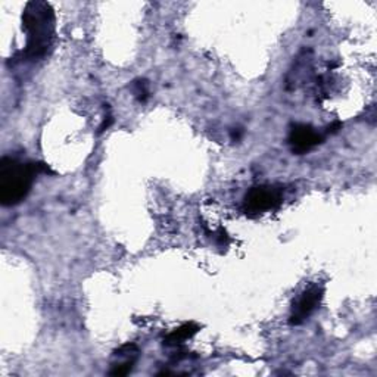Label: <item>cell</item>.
<instances>
[{
    "mask_svg": "<svg viewBox=\"0 0 377 377\" xmlns=\"http://www.w3.org/2000/svg\"><path fill=\"white\" fill-rule=\"evenodd\" d=\"M23 30L27 34L26 58L42 60L53 43L55 13L52 6L40 0L27 4L23 13Z\"/></svg>",
    "mask_w": 377,
    "mask_h": 377,
    "instance_id": "1",
    "label": "cell"
},
{
    "mask_svg": "<svg viewBox=\"0 0 377 377\" xmlns=\"http://www.w3.org/2000/svg\"><path fill=\"white\" fill-rule=\"evenodd\" d=\"M37 169L35 162H21L11 157L0 159V203L13 206L21 203L31 191Z\"/></svg>",
    "mask_w": 377,
    "mask_h": 377,
    "instance_id": "2",
    "label": "cell"
},
{
    "mask_svg": "<svg viewBox=\"0 0 377 377\" xmlns=\"http://www.w3.org/2000/svg\"><path fill=\"white\" fill-rule=\"evenodd\" d=\"M283 202L281 191L274 186H255L243 198V210L248 215L257 217L277 210Z\"/></svg>",
    "mask_w": 377,
    "mask_h": 377,
    "instance_id": "3",
    "label": "cell"
},
{
    "mask_svg": "<svg viewBox=\"0 0 377 377\" xmlns=\"http://www.w3.org/2000/svg\"><path fill=\"white\" fill-rule=\"evenodd\" d=\"M323 295H325L323 288L320 286L307 288L293 303L292 313L289 317V325L291 326L303 325L305 320H308L310 315L320 307V304H322Z\"/></svg>",
    "mask_w": 377,
    "mask_h": 377,
    "instance_id": "4",
    "label": "cell"
},
{
    "mask_svg": "<svg viewBox=\"0 0 377 377\" xmlns=\"http://www.w3.org/2000/svg\"><path fill=\"white\" fill-rule=\"evenodd\" d=\"M289 145L292 152L296 155H304L311 149L323 142V136L311 127L310 124H295L289 133Z\"/></svg>",
    "mask_w": 377,
    "mask_h": 377,
    "instance_id": "5",
    "label": "cell"
},
{
    "mask_svg": "<svg viewBox=\"0 0 377 377\" xmlns=\"http://www.w3.org/2000/svg\"><path fill=\"white\" fill-rule=\"evenodd\" d=\"M201 330V327L196 323H186L177 329H174L171 333H168L164 339L165 345L168 347H173V345H180L187 339L193 337L198 332Z\"/></svg>",
    "mask_w": 377,
    "mask_h": 377,
    "instance_id": "6",
    "label": "cell"
},
{
    "mask_svg": "<svg viewBox=\"0 0 377 377\" xmlns=\"http://www.w3.org/2000/svg\"><path fill=\"white\" fill-rule=\"evenodd\" d=\"M136 360H137V356L125 358V361H123V363H120V364H114V367L111 368L109 374H111V376H116V377H121V376H127V374H130V371L133 370V366L136 364Z\"/></svg>",
    "mask_w": 377,
    "mask_h": 377,
    "instance_id": "7",
    "label": "cell"
},
{
    "mask_svg": "<svg viewBox=\"0 0 377 377\" xmlns=\"http://www.w3.org/2000/svg\"><path fill=\"white\" fill-rule=\"evenodd\" d=\"M133 91H135V94H136V98L140 101V102H143V101H146L147 99V96H149V91H147V84H146V81L145 80H139V81H135V84H133Z\"/></svg>",
    "mask_w": 377,
    "mask_h": 377,
    "instance_id": "8",
    "label": "cell"
},
{
    "mask_svg": "<svg viewBox=\"0 0 377 377\" xmlns=\"http://www.w3.org/2000/svg\"><path fill=\"white\" fill-rule=\"evenodd\" d=\"M112 121H114V120H112V116H111V114H106V116H105V118H103V123H102V125L99 127V133H102V131L108 130V128L111 127Z\"/></svg>",
    "mask_w": 377,
    "mask_h": 377,
    "instance_id": "9",
    "label": "cell"
},
{
    "mask_svg": "<svg viewBox=\"0 0 377 377\" xmlns=\"http://www.w3.org/2000/svg\"><path fill=\"white\" fill-rule=\"evenodd\" d=\"M341 128H342V123L337 121V123L327 127V133H336V131H339Z\"/></svg>",
    "mask_w": 377,
    "mask_h": 377,
    "instance_id": "10",
    "label": "cell"
}]
</instances>
